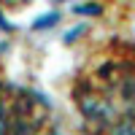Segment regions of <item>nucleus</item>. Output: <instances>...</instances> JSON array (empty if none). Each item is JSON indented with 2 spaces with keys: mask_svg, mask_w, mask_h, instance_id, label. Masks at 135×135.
<instances>
[{
  "mask_svg": "<svg viewBox=\"0 0 135 135\" xmlns=\"http://www.w3.org/2000/svg\"><path fill=\"white\" fill-rule=\"evenodd\" d=\"M78 135H135V41L105 38L70 76Z\"/></svg>",
  "mask_w": 135,
  "mask_h": 135,
  "instance_id": "obj_1",
  "label": "nucleus"
},
{
  "mask_svg": "<svg viewBox=\"0 0 135 135\" xmlns=\"http://www.w3.org/2000/svg\"><path fill=\"white\" fill-rule=\"evenodd\" d=\"M0 135H65L54 105L38 89L0 78Z\"/></svg>",
  "mask_w": 135,
  "mask_h": 135,
  "instance_id": "obj_2",
  "label": "nucleus"
}]
</instances>
